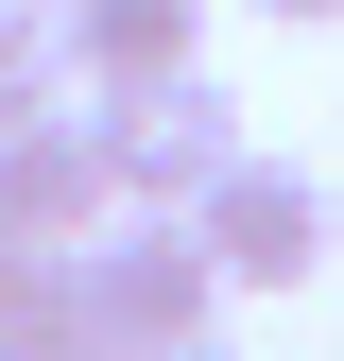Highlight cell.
Instances as JSON below:
<instances>
[{
	"label": "cell",
	"instance_id": "obj_2",
	"mask_svg": "<svg viewBox=\"0 0 344 361\" xmlns=\"http://www.w3.org/2000/svg\"><path fill=\"white\" fill-rule=\"evenodd\" d=\"M86 138H104V190H121V207H207V172L241 155V104H224L207 69H172V86H104Z\"/></svg>",
	"mask_w": 344,
	"mask_h": 361
},
{
	"label": "cell",
	"instance_id": "obj_4",
	"mask_svg": "<svg viewBox=\"0 0 344 361\" xmlns=\"http://www.w3.org/2000/svg\"><path fill=\"white\" fill-rule=\"evenodd\" d=\"M104 207H121V190H104V138H86V86H69V104H35V121H0V241L69 258Z\"/></svg>",
	"mask_w": 344,
	"mask_h": 361
},
{
	"label": "cell",
	"instance_id": "obj_1",
	"mask_svg": "<svg viewBox=\"0 0 344 361\" xmlns=\"http://www.w3.org/2000/svg\"><path fill=\"white\" fill-rule=\"evenodd\" d=\"M69 293L104 310V344L121 361H155V344H207L224 327V258L190 241V207H104L69 241Z\"/></svg>",
	"mask_w": 344,
	"mask_h": 361
},
{
	"label": "cell",
	"instance_id": "obj_8",
	"mask_svg": "<svg viewBox=\"0 0 344 361\" xmlns=\"http://www.w3.org/2000/svg\"><path fill=\"white\" fill-rule=\"evenodd\" d=\"M258 18H276V35H327V18H344V0H258Z\"/></svg>",
	"mask_w": 344,
	"mask_h": 361
},
{
	"label": "cell",
	"instance_id": "obj_11",
	"mask_svg": "<svg viewBox=\"0 0 344 361\" xmlns=\"http://www.w3.org/2000/svg\"><path fill=\"white\" fill-rule=\"evenodd\" d=\"M35 18H52V0H35Z\"/></svg>",
	"mask_w": 344,
	"mask_h": 361
},
{
	"label": "cell",
	"instance_id": "obj_9",
	"mask_svg": "<svg viewBox=\"0 0 344 361\" xmlns=\"http://www.w3.org/2000/svg\"><path fill=\"white\" fill-rule=\"evenodd\" d=\"M18 293H35V241H0V310H18Z\"/></svg>",
	"mask_w": 344,
	"mask_h": 361
},
{
	"label": "cell",
	"instance_id": "obj_10",
	"mask_svg": "<svg viewBox=\"0 0 344 361\" xmlns=\"http://www.w3.org/2000/svg\"><path fill=\"white\" fill-rule=\"evenodd\" d=\"M155 361H241V344H224V327H207V344H155Z\"/></svg>",
	"mask_w": 344,
	"mask_h": 361
},
{
	"label": "cell",
	"instance_id": "obj_5",
	"mask_svg": "<svg viewBox=\"0 0 344 361\" xmlns=\"http://www.w3.org/2000/svg\"><path fill=\"white\" fill-rule=\"evenodd\" d=\"M52 35H69V86H86V104L207 69V0H52Z\"/></svg>",
	"mask_w": 344,
	"mask_h": 361
},
{
	"label": "cell",
	"instance_id": "obj_7",
	"mask_svg": "<svg viewBox=\"0 0 344 361\" xmlns=\"http://www.w3.org/2000/svg\"><path fill=\"white\" fill-rule=\"evenodd\" d=\"M35 104H69V35L35 0H0V121H35Z\"/></svg>",
	"mask_w": 344,
	"mask_h": 361
},
{
	"label": "cell",
	"instance_id": "obj_3",
	"mask_svg": "<svg viewBox=\"0 0 344 361\" xmlns=\"http://www.w3.org/2000/svg\"><path fill=\"white\" fill-rule=\"evenodd\" d=\"M190 241L224 258V293H310L327 276V172H293V155H224L207 172V207H190Z\"/></svg>",
	"mask_w": 344,
	"mask_h": 361
},
{
	"label": "cell",
	"instance_id": "obj_6",
	"mask_svg": "<svg viewBox=\"0 0 344 361\" xmlns=\"http://www.w3.org/2000/svg\"><path fill=\"white\" fill-rule=\"evenodd\" d=\"M0 361H121V344H104V310L69 293V258H35V293L0 310Z\"/></svg>",
	"mask_w": 344,
	"mask_h": 361
}]
</instances>
